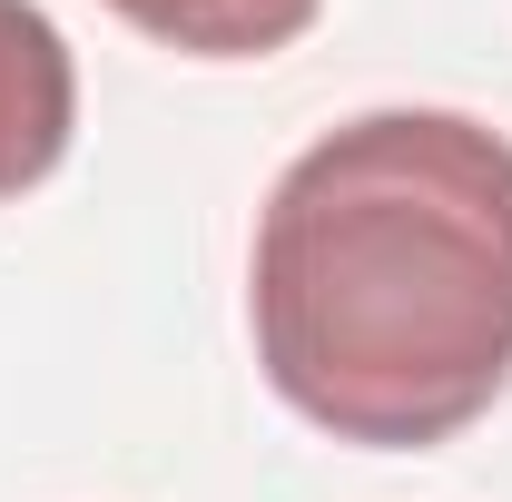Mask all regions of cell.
Listing matches in <instances>:
<instances>
[{"label":"cell","mask_w":512,"mask_h":502,"mask_svg":"<svg viewBox=\"0 0 512 502\" xmlns=\"http://www.w3.org/2000/svg\"><path fill=\"white\" fill-rule=\"evenodd\" d=\"M256 365L335 443L424 453L512 384V138L365 109L276 178L247 266Z\"/></svg>","instance_id":"cell-1"},{"label":"cell","mask_w":512,"mask_h":502,"mask_svg":"<svg viewBox=\"0 0 512 502\" xmlns=\"http://www.w3.org/2000/svg\"><path fill=\"white\" fill-rule=\"evenodd\" d=\"M69 128H79V69H69V40L50 30V10L0 0V207L30 197L69 158Z\"/></svg>","instance_id":"cell-2"},{"label":"cell","mask_w":512,"mask_h":502,"mask_svg":"<svg viewBox=\"0 0 512 502\" xmlns=\"http://www.w3.org/2000/svg\"><path fill=\"white\" fill-rule=\"evenodd\" d=\"M128 30H148L158 50H188V60H266L286 40L316 30L325 0H109Z\"/></svg>","instance_id":"cell-3"}]
</instances>
